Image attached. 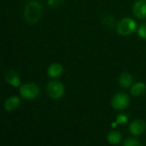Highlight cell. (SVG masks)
Segmentation results:
<instances>
[{"instance_id":"obj_1","label":"cell","mask_w":146,"mask_h":146,"mask_svg":"<svg viewBox=\"0 0 146 146\" xmlns=\"http://www.w3.org/2000/svg\"><path fill=\"white\" fill-rule=\"evenodd\" d=\"M43 5L38 1H30L25 5L23 10V18L28 24L33 25L38 22L43 15Z\"/></svg>"},{"instance_id":"obj_2","label":"cell","mask_w":146,"mask_h":146,"mask_svg":"<svg viewBox=\"0 0 146 146\" xmlns=\"http://www.w3.org/2000/svg\"><path fill=\"white\" fill-rule=\"evenodd\" d=\"M137 28L136 21L130 17H125L118 21L116 25V31L122 36H127L135 32Z\"/></svg>"},{"instance_id":"obj_3","label":"cell","mask_w":146,"mask_h":146,"mask_svg":"<svg viewBox=\"0 0 146 146\" xmlns=\"http://www.w3.org/2000/svg\"><path fill=\"white\" fill-rule=\"evenodd\" d=\"M19 92L22 98L27 100H32L36 98L39 95L40 89L37 84L33 82H28L21 85Z\"/></svg>"},{"instance_id":"obj_4","label":"cell","mask_w":146,"mask_h":146,"mask_svg":"<svg viewBox=\"0 0 146 146\" xmlns=\"http://www.w3.org/2000/svg\"><path fill=\"white\" fill-rule=\"evenodd\" d=\"M46 92L50 98L53 99H60L64 95L65 88L62 82L58 80H50L47 84Z\"/></svg>"},{"instance_id":"obj_5","label":"cell","mask_w":146,"mask_h":146,"mask_svg":"<svg viewBox=\"0 0 146 146\" xmlns=\"http://www.w3.org/2000/svg\"><path fill=\"white\" fill-rule=\"evenodd\" d=\"M130 103L129 96L125 92L116 93L111 101V105L115 110H125Z\"/></svg>"},{"instance_id":"obj_6","label":"cell","mask_w":146,"mask_h":146,"mask_svg":"<svg viewBox=\"0 0 146 146\" xmlns=\"http://www.w3.org/2000/svg\"><path fill=\"white\" fill-rule=\"evenodd\" d=\"M146 130V124L143 120L137 119L133 121L129 126V132L134 136H139L143 134Z\"/></svg>"},{"instance_id":"obj_7","label":"cell","mask_w":146,"mask_h":146,"mask_svg":"<svg viewBox=\"0 0 146 146\" xmlns=\"http://www.w3.org/2000/svg\"><path fill=\"white\" fill-rule=\"evenodd\" d=\"M133 13L138 19H145L146 0H137L133 4Z\"/></svg>"},{"instance_id":"obj_8","label":"cell","mask_w":146,"mask_h":146,"mask_svg":"<svg viewBox=\"0 0 146 146\" xmlns=\"http://www.w3.org/2000/svg\"><path fill=\"white\" fill-rule=\"evenodd\" d=\"M5 81L13 87H19L21 86V79L18 73L13 69H9L5 73L4 75Z\"/></svg>"},{"instance_id":"obj_9","label":"cell","mask_w":146,"mask_h":146,"mask_svg":"<svg viewBox=\"0 0 146 146\" xmlns=\"http://www.w3.org/2000/svg\"><path fill=\"white\" fill-rule=\"evenodd\" d=\"M21 104V98L17 96H11L8 98L4 102V110L6 111L11 112L15 110H16Z\"/></svg>"},{"instance_id":"obj_10","label":"cell","mask_w":146,"mask_h":146,"mask_svg":"<svg viewBox=\"0 0 146 146\" xmlns=\"http://www.w3.org/2000/svg\"><path fill=\"white\" fill-rule=\"evenodd\" d=\"M62 73H63V67L62 66V64L58 62L51 63L47 69V74L50 78H58L62 74Z\"/></svg>"},{"instance_id":"obj_11","label":"cell","mask_w":146,"mask_h":146,"mask_svg":"<svg viewBox=\"0 0 146 146\" xmlns=\"http://www.w3.org/2000/svg\"><path fill=\"white\" fill-rule=\"evenodd\" d=\"M118 81L122 88H129L133 86V76L127 72L121 73L119 76Z\"/></svg>"},{"instance_id":"obj_12","label":"cell","mask_w":146,"mask_h":146,"mask_svg":"<svg viewBox=\"0 0 146 146\" xmlns=\"http://www.w3.org/2000/svg\"><path fill=\"white\" fill-rule=\"evenodd\" d=\"M146 92V86L143 82H137L131 86V94L134 97H140Z\"/></svg>"},{"instance_id":"obj_13","label":"cell","mask_w":146,"mask_h":146,"mask_svg":"<svg viewBox=\"0 0 146 146\" xmlns=\"http://www.w3.org/2000/svg\"><path fill=\"white\" fill-rule=\"evenodd\" d=\"M121 134L118 131H111L107 135V141L111 145H117L121 141Z\"/></svg>"},{"instance_id":"obj_14","label":"cell","mask_w":146,"mask_h":146,"mask_svg":"<svg viewBox=\"0 0 146 146\" xmlns=\"http://www.w3.org/2000/svg\"><path fill=\"white\" fill-rule=\"evenodd\" d=\"M123 145L124 146H140L141 145V143H140L139 140H137V139H133V138H128V139H127L124 141Z\"/></svg>"},{"instance_id":"obj_15","label":"cell","mask_w":146,"mask_h":146,"mask_svg":"<svg viewBox=\"0 0 146 146\" xmlns=\"http://www.w3.org/2000/svg\"><path fill=\"white\" fill-rule=\"evenodd\" d=\"M138 35L143 38L146 39V23L141 24L139 27H138Z\"/></svg>"},{"instance_id":"obj_16","label":"cell","mask_w":146,"mask_h":146,"mask_svg":"<svg viewBox=\"0 0 146 146\" xmlns=\"http://www.w3.org/2000/svg\"><path fill=\"white\" fill-rule=\"evenodd\" d=\"M128 121V117L124 114H119L116 116V122L118 124H126Z\"/></svg>"},{"instance_id":"obj_17","label":"cell","mask_w":146,"mask_h":146,"mask_svg":"<svg viewBox=\"0 0 146 146\" xmlns=\"http://www.w3.org/2000/svg\"><path fill=\"white\" fill-rule=\"evenodd\" d=\"M114 21H115L114 17L111 15H108L104 19V24L106 25L107 27H111L114 24Z\"/></svg>"},{"instance_id":"obj_18","label":"cell","mask_w":146,"mask_h":146,"mask_svg":"<svg viewBox=\"0 0 146 146\" xmlns=\"http://www.w3.org/2000/svg\"><path fill=\"white\" fill-rule=\"evenodd\" d=\"M47 4L51 8H57L61 4L60 0H47Z\"/></svg>"},{"instance_id":"obj_19","label":"cell","mask_w":146,"mask_h":146,"mask_svg":"<svg viewBox=\"0 0 146 146\" xmlns=\"http://www.w3.org/2000/svg\"><path fill=\"white\" fill-rule=\"evenodd\" d=\"M117 125H118V123L115 121V122H114V123H112V127H117Z\"/></svg>"}]
</instances>
